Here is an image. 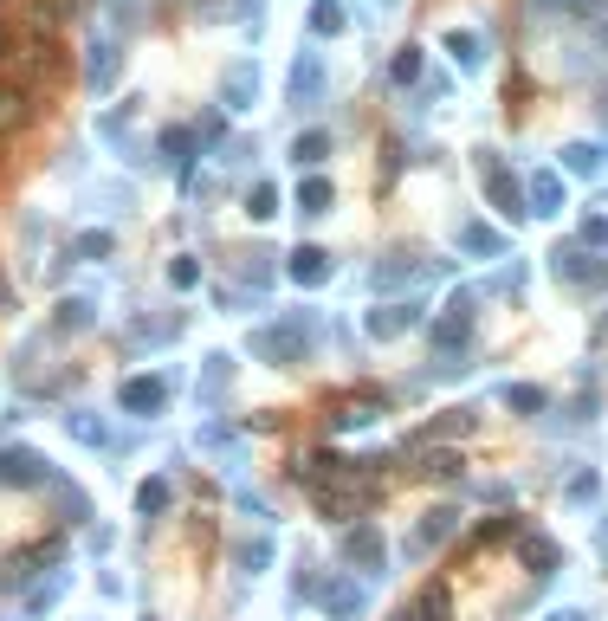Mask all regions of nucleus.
<instances>
[{
    "mask_svg": "<svg viewBox=\"0 0 608 621\" xmlns=\"http://www.w3.org/2000/svg\"><path fill=\"white\" fill-rule=\"evenodd\" d=\"M298 201H304V214H324V207H330V188H324V182H311Z\"/></svg>",
    "mask_w": 608,
    "mask_h": 621,
    "instance_id": "3",
    "label": "nucleus"
},
{
    "mask_svg": "<svg viewBox=\"0 0 608 621\" xmlns=\"http://www.w3.org/2000/svg\"><path fill=\"white\" fill-rule=\"evenodd\" d=\"M324 156V136H298V162H317Z\"/></svg>",
    "mask_w": 608,
    "mask_h": 621,
    "instance_id": "5",
    "label": "nucleus"
},
{
    "mask_svg": "<svg viewBox=\"0 0 608 621\" xmlns=\"http://www.w3.org/2000/svg\"><path fill=\"white\" fill-rule=\"evenodd\" d=\"M110 7H117V13H130V7H136V0H110Z\"/></svg>",
    "mask_w": 608,
    "mask_h": 621,
    "instance_id": "8",
    "label": "nucleus"
},
{
    "mask_svg": "<svg viewBox=\"0 0 608 621\" xmlns=\"http://www.w3.org/2000/svg\"><path fill=\"white\" fill-rule=\"evenodd\" d=\"M26 123H33V91H26V85H0V136L26 130Z\"/></svg>",
    "mask_w": 608,
    "mask_h": 621,
    "instance_id": "1",
    "label": "nucleus"
},
{
    "mask_svg": "<svg viewBox=\"0 0 608 621\" xmlns=\"http://www.w3.org/2000/svg\"><path fill=\"white\" fill-rule=\"evenodd\" d=\"M408 621H447V589H421V602H414Z\"/></svg>",
    "mask_w": 608,
    "mask_h": 621,
    "instance_id": "2",
    "label": "nucleus"
},
{
    "mask_svg": "<svg viewBox=\"0 0 608 621\" xmlns=\"http://www.w3.org/2000/svg\"><path fill=\"white\" fill-rule=\"evenodd\" d=\"M7 59H13V26L0 20V65H7Z\"/></svg>",
    "mask_w": 608,
    "mask_h": 621,
    "instance_id": "7",
    "label": "nucleus"
},
{
    "mask_svg": "<svg viewBox=\"0 0 608 621\" xmlns=\"http://www.w3.org/2000/svg\"><path fill=\"white\" fill-rule=\"evenodd\" d=\"M414 72H421V59H414V46H408V52H402V59H395V78H402V85H408V78H414Z\"/></svg>",
    "mask_w": 608,
    "mask_h": 621,
    "instance_id": "6",
    "label": "nucleus"
},
{
    "mask_svg": "<svg viewBox=\"0 0 608 621\" xmlns=\"http://www.w3.org/2000/svg\"><path fill=\"white\" fill-rule=\"evenodd\" d=\"M298 279H324V253H298Z\"/></svg>",
    "mask_w": 608,
    "mask_h": 621,
    "instance_id": "4",
    "label": "nucleus"
}]
</instances>
